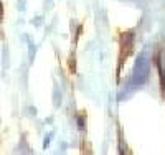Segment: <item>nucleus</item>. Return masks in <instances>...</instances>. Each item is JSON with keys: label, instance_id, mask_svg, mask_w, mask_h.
<instances>
[{"label": "nucleus", "instance_id": "obj_1", "mask_svg": "<svg viewBox=\"0 0 165 155\" xmlns=\"http://www.w3.org/2000/svg\"><path fill=\"white\" fill-rule=\"evenodd\" d=\"M149 78V60H147L145 55H140L136 61V66H134V74H132V81L131 86L132 89H137V87H142Z\"/></svg>", "mask_w": 165, "mask_h": 155}]
</instances>
